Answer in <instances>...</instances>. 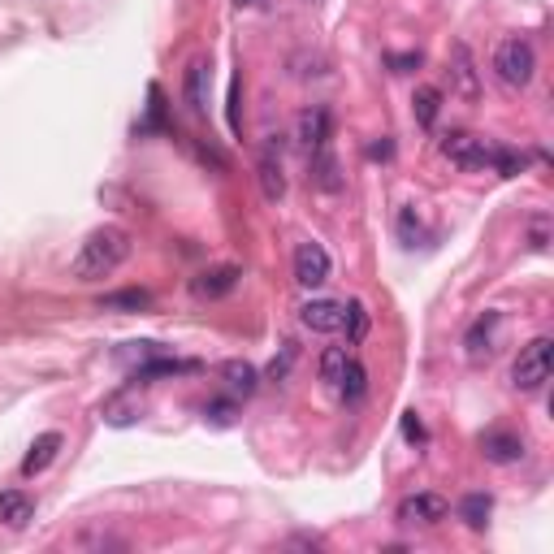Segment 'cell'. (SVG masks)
<instances>
[{
	"label": "cell",
	"mask_w": 554,
	"mask_h": 554,
	"mask_svg": "<svg viewBox=\"0 0 554 554\" xmlns=\"http://www.w3.org/2000/svg\"><path fill=\"white\" fill-rule=\"evenodd\" d=\"M239 277H243V273L234 269V265H226V269H208V273L195 277L191 290H195L200 299H217V295H226V290L239 286Z\"/></svg>",
	"instance_id": "2e32d148"
},
{
	"label": "cell",
	"mask_w": 554,
	"mask_h": 554,
	"mask_svg": "<svg viewBox=\"0 0 554 554\" xmlns=\"http://www.w3.org/2000/svg\"><path fill=\"white\" fill-rule=\"evenodd\" d=\"M35 520V498L22 490H5L0 494V524L5 529H26Z\"/></svg>",
	"instance_id": "4fadbf2b"
},
{
	"label": "cell",
	"mask_w": 554,
	"mask_h": 554,
	"mask_svg": "<svg viewBox=\"0 0 554 554\" xmlns=\"http://www.w3.org/2000/svg\"><path fill=\"white\" fill-rule=\"evenodd\" d=\"M100 308L104 312H143V308H152V295L148 290H117V295L100 299Z\"/></svg>",
	"instance_id": "d6986e66"
},
{
	"label": "cell",
	"mask_w": 554,
	"mask_h": 554,
	"mask_svg": "<svg viewBox=\"0 0 554 554\" xmlns=\"http://www.w3.org/2000/svg\"><path fill=\"white\" fill-rule=\"evenodd\" d=\"M412 65H420V57H416V52H407V57H390V70H394V74H407V70H412Z\"/></svg>",
	"instance_id": "83f0119b"
},
{
	"label": "cell",
	"mask_w": 554,
	"mask_h": 554,
	"mask_svg": "<svg viewBox=\"0 0 554 554\" xmlns=\"http://www.w3.org/2000/svg\"><path fill=\"white\" fill-rule=\"evenodd\" d=\"M446 516H451V503H446L442 494H412L399 503V520L403 529H429V524H442Z\"/></svg>",
	"instance_id": "5b68a950"
},
{
	"label": "cell",
	"mask_w": 554,
	"mask_h": 554,
	"mask_svg": "<svg viewBox=\"0 0 554 554\" xmlns=\"http://www.w3.org/2000/svg\"><path fill=\"white\" fill-rule=\"evenodd\" d=\"M537 70V52L529 39H503L494 48V74L503 87H529Z\"/></svg>",
	"instance_id": "3957f363"
},
{
	"label": "cell",
	"mask_w": 554,
	"mask_h": 554,
	"mask_svg": "<svg viewBox=\"0 0 554 554\" xmlns=\"http://www.w3.org/2000/svg\"><path fill=\"white\" fill-rule=\"evenodd\" d=\"M299 321L316 329V334H342L351 321V303H342V299H308L299 308Z\"/></svg>",
	"instance_id": "8992f818"
},
{
	"label": "cell",
	"mask_w": 554,
	"mask_h": 554,
	"mask_svg": "<svg viewBox=\"0 0 554 554\" xmlns=\"http://www.w3.org/2000/svg\"><path fill=\"white\" fill-rule=\"evenodd\" d=\"M126 256H130V234L122 226H100L78 243V256L70 260V273L78 277V282H100V277H113L117 269H122Z\"/></svg>",
	"instance_id": "7a4b0ae2"
},
{
	"label": "cell",
	"mask_w": 554,
	"mask_h": 554,
	"mask_svg": "<svg viewBox=\"0 0 554 554\" xmlns=\"http://www.w3.org/2000/svg\"><path fill=\"white\" fill-rule=\"evenodd\" d=\"M455 78H459V91L468 100H477V74H472V57L464 44H455Z\"/></svg>",
	"instance_id": "603a6c76"
},
{
	"label": "cell",
	"mask_w": 554,
	"mask_h": 554,
	"mask_svg": "<svg viewBox=\"0 0 554 554\" xmlns=\"http://www.w3.org/2000/svg\"><path fill=\"white\" fill-rule=\"evenodd\" d=\"M550 368H554V342L550 338H533L529 347L520 351L516 368H511V386L524 390V394L542 390L546 381H550Z\"/></svg>",
	"instance_id": "277c9868"
},
{
	"label": "cell",
	"mask_w": 554,
	"mask_h": 554,
	"mask_svg": "<svg viewBox=\"0 0 554 554\" xmlns=\"http://www.w3.org/2000/svg\"><path fill=\"white\" fill-rule=\"evenodd\" d=\"M208 70H213V65H208L204 57L200 61H191V70H187V109L195 113V117H204L208 113Z\"/></svg>",
	"instance_id": "9a60e30c"
},
{
	"label": "cell",
	"mask_w": 554,
	"mask_h": 554,
	"mask_svg": "<svg viewBox=\"0 0 554 554\" xmlns=\"http://www.w3.org/2000/svg\"><path fill=\"white\" fill-rule=\"evenodd\" d=\"M234 5H256V0H234Z\"/></svg>",
	"instance_id": "f1b7e54d"
},
{
	"label": "cell",
	"mask_w": 554,
	"mask_h": 554,
	"mask_svg": "<svg viewBox=\"0 0 554 554\" xmlns=\"http://www.w3.org/2000/svg\"><path fill=\"white\" fill-rule=\"evenodd\" d=\"M221 377H226V386H230L234 394H243V399L260 386V373H256V368L247 364V360H230L226 368H221Z\"/></svg>",
	"instance_id": "ac0fdd59"
},
{
	"label": "cell",
	"mask_w": 554,
	"mask_h": 554,
	"mask_svg": "<svg viewBox=\"0 0 554 554\" xmlns=\"http://www.w3.org/2000/svg\"><path fill=\"white\" fill-rule=\"evenodd\" d=\"M490 511H494L490 494H468L464 503H459V516H464V524H468V529H485V520H490Z\"/></svg>",
	"instance_id": "7402d4cb"
},
{
	"label": "cell",
	"mask_w": 554,
	"mask_h": 554,
	"mask_svg": "<svg viewBox=\"0 0 554 554\" xmlns=\"http://www.w3.org/2000/svg\"><path fill=\"white\" fill-rule=\"evenodd\" d=\"M481 451L490 464H516V459L524 455V438L520 433H507V429H490L481 438Z\"/></svg>",
	"instance_id": "30bf717a"
},
{
	"label": "cell",
	"mask_w": 554,
	"mask_h": 554,
	"mask_svg": "<svg viewBox=\"0 0 554 554\" xmlns=\"http://www.w3.org/2000/svg\"><path fill=\"white\" fill-rule=\"evenodd\" d=\"M550 221L546 217H533V252H546V247H550Z\"/></svg>",
	"instance_id": "484cf974"
},
{
	"label": "cell",
	"mask_w": 554,
	"mask_h": 554,
	"mask_svg": "<svg viewBox=\"0 0 554 554\" xmlns=\"http://www.w3.org/2000/svg\"><path fill=\"white\" fill-rule=\"evenodd\" d=\"M412 109H416V122L429 130L433 122H438V109H442V91H438V87H420V91H416V100H412Z\"/></svg>",
	"instance_id": "44dd1931"
},
{
	"label": "cell",
	"mask_w": 554,
	"mask_h": 554,
	"mask_svg": "<svg viewBox=\"0 0 554 554\" xmlns=\"http://www.w3.org/2000/svg\"><path fill=\"white\" fill-rule=\"evenodd\" d=\"M74 546H122V537H113V533H83V537H74Z\"/></svg>",
	"instance_id": "cb8c5ba5"
},
{
	"label": "cell",
	"mask_w": 554,
	"mask_h": 554,
	"mask_svg": "<svg viewBox=\"0 0 554 554\" xmlns=\"http://www.w3.org/2000/svg\"><path fill=\"white\" fill-rule=\"evenodd\" d=\"M57 451H61V433H39V438L31 442V451H26V459H22V477H39V472L57 459Z\"/></svg>",
	"instance_id": "5bb4252c"
},
{
	"label": "cell",
	"mask_w": 554,
	"mask_h": 554,
	"mask_svg": "<svg viewBox=\"0 0 554 554\" xmlns=\"http://www.w3.org/2000/svg\"><path fill=\"white\" fill-rule=\"evenodd\" d=\"M329 252L316 239H308V243H299L295 247V282L303 286V290H316V286H325L329 282Z\"/></svg>",
	"instance_id": "ba28073f"
},
{
	"label": "cell",
	"mask_w": 554,
	"mask_h": 554,
	"mask_svg": "<svg viewBox=\"0 0 554 554\" xmlns=\"http://www.w3.org/2000/svg\"><path fill=\"white\" fill-rule=\"evenodd\" d=\"M256 178H260V195L269 204H277L286 195V174H282V139L269 135L260 143V161H256Z\"/></svg>",
	"instance_id": "52a82bcc"
},
{
	"label": "cell",
	"mask_w": 554,
	"mask_h": 554,
	"mask_svg": "<svg viewBox=\"0 0 554 554\" xmlns=\"http://www.w3.org/2000/svg\"><path fill=\"white\" fill-rule=\"evenodd\" d=\"M308 182L316 191H342V174H338V161H334V152L329 148H316L308 152Z\"/></svg>",
	"instance_id": "7c38bea8"
},
{
	"label": "cell",
	"mask_w": 554,
	"mask_h": 554,
	"mask_svg": "<svg viewBox=\"0 0 554 554\" xmlns=\"http://www.w3.org/2000/svg\"><path fill=\"white\" fill-rule=\"evenodd\" d=\"M403 433H407V442H416V446L429 438V433H425V425H420V420H416V412H407V416H403Z\"/></svg>",
	"instance_id": "d4e9b609"
},
{
	"label": "cell",
	"mask_w": 554,
	"mask_h": 554,
	"mask_svg": "<svg viewBox=\"0 0 554 554\" xmlns=\"http://www.w3.org/2000/svg\"><path fill=\"white\" fill-rule=\"evenodd\" d=\"M364 390H368V373H364V364L351 355V360H347V373H342V381H338L334 394H338L342 403H360Z\"/></svg>",
	"instance_id": "e0dca14e"
},
{
	"label": "cell",
	"mask_w": 554,
	"mask_h": 554,
	"mask_svg": "<svg viewBox=\"0 0 554 554\" xmlns=\"http://www.w3.org/2000/svg\"><path fill=\"white\" fill-rule=\"evenodd\" d=\"M442 156L451 165L468 169V174H481V169H494V174H503V178L524 174V156L520 152L503 148V143H490V139H481V135H464V130L442 139Z\"/></svg>",
	"instance_id": "6da1fadb"
},
{
	"label": "cell",
	"mask_w": 554,
	"mask_h": 554,
	"mask_svg": "<svg viewBox=\"0 0 554 554\" xmlns=\"http://www.w3.org/2000/svg\"><path fill=\"white\" fill-rule=\"evenodd\" d=\"M498 325H503V312H485L472 321V329L464 334V347H468V360H481V355H490L494 351V334H498Z\"/></svg>",
	"instance_id": "8fae6325"
},
{
	"label": "cell",
	"mask_w": 554,
	"mask_h": 554,
	"mask_svg": "<svg viewBox=\"0 0 554 554\" xmlns=\"http://www.w3.org/2000/svg\"><path fill=\"white\" fill-rule=\"evenodd\" d=\"M329 130H334V117L321 104H312V109L299 113V143L303 152H316V148H329Z\"/></svg>",
	"instance_id": "9c48e42d"
},
{
	"label": "cell",
	"mask_w": 554,
	"mask_h": 554,
	"mask_svg": "<svg viewBox=\"0 0 554 554\" xmlns=\"http://www.w3.org/2000/svg\"><path fill=\"white\" fill-rule=\"evenodd\" d=\"M347 360H351V351H347V347H329V351L321 355V381H325L329 390H338L342 373H347Z\"/></svg>",
	"instance_id": "ffe728a7"
},
{
	"label": "cell",
	"mask_w": 554,
	"mask_h": 554,
	"mask_svg": "<svg viewBox=\"0 0 554 554\" xmlns=\"http://www.w3.org/2000/svg\"><path fill=\"white\" fill-rule=\"evenodd\" d=\"M243 122H239V78L230 83V130H239Z\"/></svg>",
	"instance_id": "4316f807"
}]
</instances>
